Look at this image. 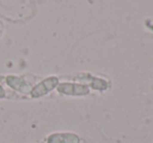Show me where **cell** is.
Wrapping results in <instances>:
<instances>
[{
    "mask_svg": "<svg viewBox=\"0 0 153 143\" xmlns=\"http://www.w3.org/2000/svg\"><path fill=\"white\" fill-rule=\"evenodd\" d=\"M59 84V77L56 76H48L34 87H32L30 91V96L32 98H41V97L47 95L49 92L53 91Z\"/></svg>",
    "mask_w": 153,
    "mask_h": 143,
    "instance_id": "obj_1",
    "label": "cell"
},
{
    "mask_svg": "<svg viewBox=\"0 0 153 143\" xmlns=\"http://www.w3.org/2000/svg\"><path fill=\"white\" fill-rule=\"evenodd\" d=\"M59 93L69 96H85L90 93V89L87 85L73 83H62L56 87Z\"/></svg>",
    "mask_w": 153,
    "mask_h": 143,
    "instance_id": "obj_2",
    "label": "cell"
},
{
    "mask_svg": "<svg viewBox=\"0 0 153 143\" xmlns=\"http://www.w3.org/2000/svg\"><path fill=\"white\" fill-rule=\"evenodd\" d=\"M5 82L10 88H12L13 90L17 91L19 93H22V94H29L32 89V87L28 82L25 81L23 77L16 76V75L6 76Z\"/></svg>",
    "mask_w": 153,
    "mask_h": 143,
    "instance_id": "obj_3",
    "label": "cell"
},
{
    "mask_svg": "<svg viewBox=\"0 0 153 143\" xmlns=\"http://www.w3.org/2000/svg\"><path fill=\"white\" fill-rule=\"evenodd\" d=\"M47 143H80L78 135L74 133H53L46 139Z\"/></svg>",
    "mask_w": 153,
    "mask_h": 143,
    "instance_id": "obj_4",
    "label": "cell"
},
{
    "mask_svg": "<svg viewBox=\"0 0 153 143\" xmlns=\"http://www.w3.org/2000/svg\"><path fill=\"white\" fill-rule=\"evenodd\" d=\"M77 81L82 82V83L88 84L89 86H91L93 89H96V90H100L103 91L105 89H107V83L105 81L101 79H97L94 77L90 74H79L76 77Z\"/></svg>",
    "mask_w": 153,
    "mask_h": 143,
    "instance_id": "obj_5",
    "label": "cell"
},
{
    "mask_svg": "<svg viewBox=\"0 0 153 143\" xmlns=\"http://www.w3.org/2000/svg\"><path fill=\"white\" fill-rule=\"evenodd\" d=\"M5 95H6L5 90H4L3 87H2L1 85H0V99L4 98V97H5Z\"/></svg>",
    "mask_w": 153,
    "mask_h": 143,
    "instance_id": "obj_6",
    "label": "cell"
},
{
    "mask_svg": "<svg viewBox=\"0 0 153 143\" xmlns=\"http://www.w3.org/2000/svg\"><path fill=\"white\" fill-rule=\"evenodd\" d=\"M0 34H1V29H0Z\"/></svg>",
    "mask_w": 153,
    "mask_h": 143,
    "instance_id": "obj_7",
    "label": "cell"
}]
</instances>
